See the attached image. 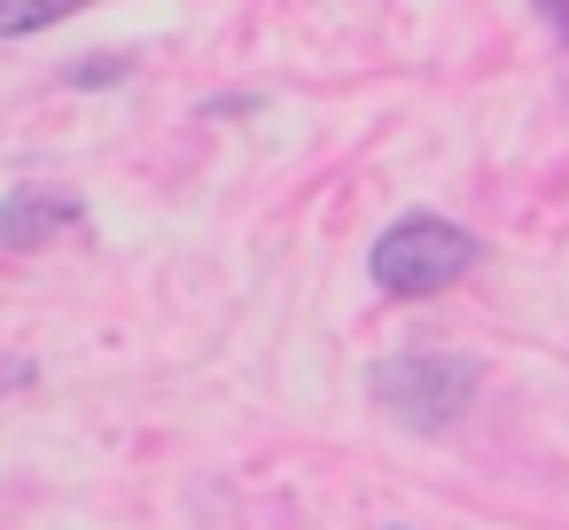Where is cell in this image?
Returning <instances> with one entry per match:
<instances>
[{
    "instance_id": "obj_5",
    "label": "cell",
    "mask_w": 569,
    "mask_h": 530,
    "mask_svg": "<svg viewBox=\"0 0 569 530\" xmlns=\"http://www.w3.org/2000/svg\"><path fill=\"white\" fill-rule=\"evenodd\" d=\"M110 71H118V56H102V63H79V71H71V87H110Z\"/></svg>"
},
{
    "instance_id": "obj_6",
    "label": "cell",
    "mask_w": 569,
    "mask_h": 530,
    "mask_svg": "<svg viewBox=\"0 0 569 530\" xmlns=\"http://www.w3.org/2000/svg\"><path fill=\"white\" fill-rule=\"evenodd\" d=\"M538 17H546V24H553V32L569 40V0H538Z\"/></svg>"
},
{
    "instance_id": "obj_4",
    "label": "cell",
    "mask_w": 569,
    "mask_h": 530,
    "mask_svg": "<svg viewBox=\"0 0 569 530\" xmlns=\"http://www.w3.org/2000/svg\"><path fill=\"white\" fill-rule=\"evenodd\" d=\"M56 17H71V0H0V40H9V32H40Z\"/></svg>"
},
{
    "instance_id": "obj_3",
    "label": "cell",
    "mask_w": 569,
    "mask_h": 530,
    "mask_svg": "<svg viewBox=\"0 0 569 530\" xmlns=\"http://www.w3.org/2000/svg\"><path fill=\"white\" fill-rule=\"evenodd\" d=\"M63 227H79V196L71 188H17L0 203V250H40Z\"/></svg>"
},
{
    "instance_id": "obj_1",
    "label": "cell",
    "mask_w": 569,
    "mask_h": 530,
    "mask_svg": "<svg viewBox=\"0 0 569 530\" xmlns=\"http://www.w3.org/2000/svg\"><path fill=\"white\" fill-rule=\"evenodd\" d=\"M476 382H483V367L460 359V351H406V359H382V367L367 374L375 406H382L390 421H406L413 437H445V429L476 406Z\"/></svg>"
},
{
    "instance_id": "obj_2",
    "label": "cell",
    "mask_w": 569,
    "mask_h": 530,
    "mask_svg": "<svg viewBox=\"0 0 569 530\" xmlns=\"http://www.w3.org/2000/svg\"><path fill=\"white\" fill-rule=\"evenodd\" d=\"M468 266H476V234L452 227V219H437V211H413V219H398L375 242V289L382 297H437Z\"/></svg>"
}]
</instances>
